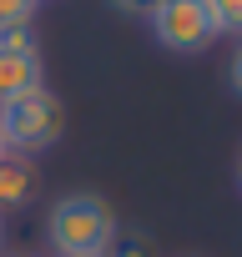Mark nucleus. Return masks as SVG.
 I'll return each mask as SVG.
<instances>
[{
  "instance_id": "nucleus-3",
  "label": "nucleus",
  "mask_w": 242,
  "mask_h": 257,
  "mask_svg": "<svg viewBox=\"0 0 242 257\" xmlns=\"http://www.w3.org/2000/svg\"><path fill=\"white\" fill-rule=\"evenodd\" d=\"M147 26H152V41L162 51H172V56H202L217 41L207 0H157V11L147 16Z\"/></svg>"
},
{
  "instance_id": "nucleus-7",
  "label": "nucleus",
  "mask_w": 242,
  "mask_h": 257,
  "mask_svg": "<svg viewBox=\"0 0 242 257\" xmlns=\"http://www.w3.org/2000/svg\"><path fill=\"white\" fill-rule=\"evenodd\" d=\"M36 6H41V0H0V31H21V26H31Z\"/></svg>"
},
{
  "instance_id": "nucleus-10",
  "label": "nucleus",
  "mask_w": 242,
  "mask_h": 257,
  "mask_svg": "<svg viewBox=\"0 0 242 257\" xmlns=\"http://www.w3.org/2000/svg\"><path fill=\"white\" fill-rule=\"evenodd\" d=\"M0 247H6V217H0Z\"/></svg>"
},
{
  "instance_id": "nucleus-2",
  "label": "nucleus",
  "mask_w": 242,
  "mask_h": 257,
  "mask_svg": "<svg viewBox=\"0 0 242 257\" xmlns=\"http://www.w3.org/2000/svg\"><path fill=\"white\" fill-rule=\"evenodd\" d=\"M61 132H66V106H61V96L46 91V86L0 106V142H6V152L36 157V152L56 147Z\"/></svg>"
},
{
  "instance_id": "nucleus-5",
  "label": "nucleus",
  "mask_w": 242,
  "mask_h": 257,
  "mask_svg": "<svg viewBox=\"0 0 242 257\" xmlns=\"http://www.w3.org/2000/svg\"><path fill=\"white\" fill-rule=\"evenodd\" d=\"M36 197V162L21 152H0V217L21 212Z\"/></svg>"
},
{
  "instance_id": "nucleus-1",
  "label": "nucleus",
  "mask_w": 242,
  "mask_h": 257,
  "mask_svg": "<svg viewBox=\"0 0 242 257\" xmlns=\"http://www.w3.org/2000/svg\"><path fill=\"white\" fill-rule=\"evenodd\" d=\"M121 222L101 192H66L46 212V242L56 257H106Z\"/></svg>"
},
{
  "instance_id": "nucleus-6",
  "label": "nucleus",
  "mask_w": 242,
  "mask_h": 257,
  "mask_svg": "<svg viewBox=\"0 0 242 257\" xmlns=\"http://www.w3.org/2000/svg\"><path fill=\"white\" fill-rule=\"evenodd\" d=\"M207 11H212L217 36H237L242 41V0H207Z\"/></svg>"
},
{
  "instance_id": "nucleus-11",
  "label": "nucleus",
  "mask_w": 242,
  "mask_h": 257,
  "mask_svg": "<svg viewBox=\"0 0 242 257\" xmlns=\"http://www.w3.org/2000/svg\"><path fill=\"white\" fill-rule=\"evenodd\" d=\"M237 187H242V157H237Z\"/></svg>"
},
{
  "instance_id": "nucleus-12",
  "label": "nucleus",
  "mask_w": 242,
  "mask_h": 257,
  "mask_svg": "<svg viewBox=\"0 0 242 257\" xmlns=\"http://www.w3.org/2000/svg\"><path fill=\"white\" fill-rule=\"evenodd\" d=\"M0 152H6V142H0Z\"/></svg>"
},
{
  "instance_id": "nucleus-8",
  "label": "nucleus",
  "mask_w": 242,
  "mask_h": 257,
  "mask_svg": "<svg viewBox=\"0 0 242 257\" xmlns=\"http://www.w3.org/2000/svg\"><path fill=\"white\" fill-rule=\"evenodd\" d=\"M111 6H116L121 16H132V21H147V16L157 11V0H111Z\"/></svg>"
},
{
  "instance_id": "nucleus-4",
  "label": "nucleus",
  "mask_w": 242,
  "mask_h": 257,
  "mask_svg": "<svg viewBox=\"0 0 242 257\" xmlns=\"http://www.w3.org/2000/svg\"><path fill=\"white\" fill-rule=\"evenodd\" d=\"M46 86V71H41V41L31 26L21 31H0V106L26 96V91H41Z\"/></svg>"
},
{
  "instance_id": "nucleus-9",
  "label": "nucleus",
  "mask_w": 242,
  "mask_h": 257,
  "mask_svg": "<svg viewBox=\"0 0 242 257\" xmlns=\"http://www.w3.org/2000/svg\"><path fill=\"white\" fill-rule=\"evenodd\" d=\"M227 86L242 96V41H237V51H232V61H227Z\"/></svg>"
}]
</instances>
